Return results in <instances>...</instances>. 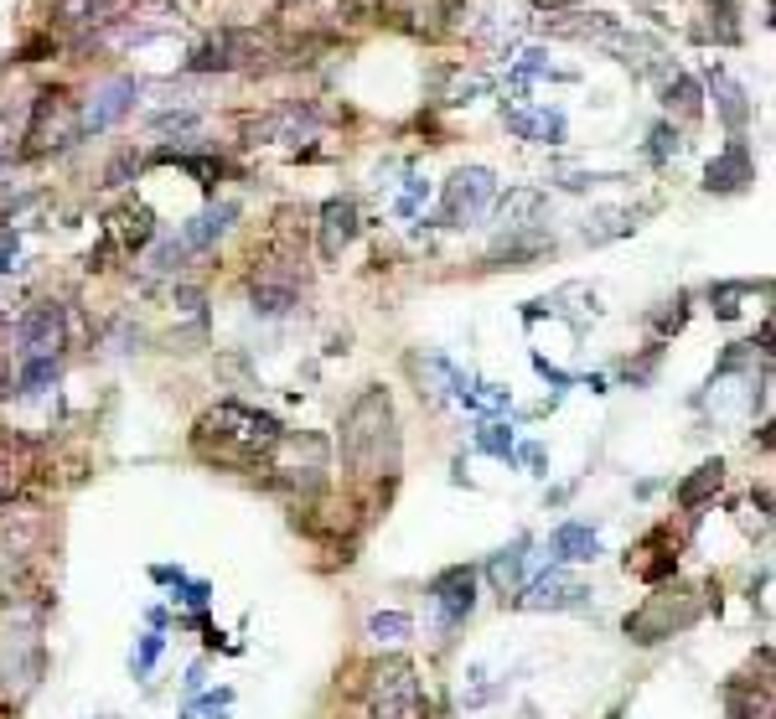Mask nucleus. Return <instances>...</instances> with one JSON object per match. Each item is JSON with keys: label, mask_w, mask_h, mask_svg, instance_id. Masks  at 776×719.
<instances>
[{"label": "nucleus", "mask_w": 776, "mask_h": 719, "mask_svg": "<svg viewBox=\"0 0 776 719\" xmlns=\"http://www.w3.org/2000/svg\"><path fill=\"white\" fill-rule=\"evenodd\" d=\"M285 435L270 414H259V409H244V404H218L213 414H202L197 419V430H192V445H197V456L202 461H213V466H259L264 456L275 451Z\"/></svg>", "instance_id": "nucleus-1"}, {"label": "nucleus", "mask_w": 776, "mask_h": 719, "mask_svg": "<svg viewBox=\"0 0 776 719\" xmlns=\"http://www.w3.org/2000/svg\"><path fill=\"white\" fill-rule=\"evenodd\" d=\"M342 461L357 476H394L399 471V419L388 388H368L342 419Z\"/></svg>", "instance_id": "nucleus-2"}, {"label": "nucleus", "mask_w": 776, "mask_h": 719, "mask_svg": "<svg viewBox=\"0 0 776 719\" xmlns=\"http://www.w3.org/2000/svg\"><path fill=\"white\" fill-rule=\"evenodd\" d=\"M694 616H699L694 590H689V585H673V590H658V595H652L642 611L626 616V637L647 647V642H663V637L683 632V626H689Z\"/></svg>", "instance_id": "nucleus-3"}, {"label": "nucleus", "mask_w": 776, "mask_h": 719, "mask_svg": "<svg viewBox=\"0 0 776 719\" xmlns=\"http://www.w3.org/2000/svg\"><path fill=\"white\" fill-rule=\"evenodd\" d=\"M368 704L378 719H420V678L404 657H388V663L373 668V683H368Z\"/></svg>", "instance_id": "nucleus-4"}, {"label": "nucleus", "mask_w": 776, "mask_h": 719, "mask_svg": "<svg viewBox=\"0 0 776 719\" xmlns=\"http://www.w3.org/2000/svg\"><path fill=\"white\" fill-rule=\"evenodd\" d=\"M497 197V182L487 166H461L451 182H445V197H440V223L451 228H471L487 218V207Z\"/></svg>", "instance_id": "nucleus-5"}, {"label": "nucleus", "mask_w": 776, "mask_h": 719, "mask_svg": "<svg viewBox=\"0 0 776 719\" xmlns=\"http://www.w3.org/2000/svg\"><path fill=\"white\" fill-rule=\"evenodd\" d=\"M83 135L78 125V109L68 94H42L37 99V114L32 125H26V151L21 156H47V151H63V145H73Z\"/></svg>", "instance_id": "nucleus-6"}, {"label": "nucleus", "mask_w": 776, "mask_h": 719, "mask_svg": "<svg viewBox=\"0 0 776 719\" xmlns=\"http://www.w3.org/2000/svg\"><path fill=\"white\" fill-rule=\"evenodd\" d=\"M63 347V311L57 306H32L16 326V357L32 363V357H57Z\"/></svg>", "instance_id": "nucleus-7"}, {"label": "nucleus", "mask_w": 776, "mask_h": 719, "mask_svg": "<svg viewBox=\"0 0 776 719\" xmlns=\"http://www.w3.org/2000/svg\"><path fill=\"white\" fill-rule=\"evenodd\" d=\"M259 52H264V42L254 32H218L192 52V73H223V68L249 63V57H259Z\"/></svg>", "instance_id": "nucleus-8"}, {"label": "nucleus", "mask_w": 776, "mask_h": 719, "mask_svg": "<svg viewBox=\"0 0 776 719\" xmlns=\"http://www.w3.org/2000/svg\"><path fill=\"white\" fill-rule=\"evenodd\" d=\"M430 595H435V606H440V621L445 626H461L471 616V606H476V575H471L466 564H456V569H445V575H435Z\"/></svg>", "instance_id": "nucleus-9"}, {"label": "nucleus", "mask_w": 776, "mask_h": 719, "mask_svg": "<svg viewBox=\"0 0 776 719\" xmlns=\"http://www.w3.org/2000/svg\"><path fill=\"white\" fill-rule=\"evenodd\" d=\"M745 182H756V166H751V151H745V140H735V145H725V151L709 161L704 187H709V192H740Z\"/></svg>", "instance_id": "nucleus-10"}, {"label": "nucleus", "mask_w": 776, "mask_h": 719, "mask_svg": "<svg viewBox=\"0 0 776 719\" xmlns=\"http://www.w3.org/2000/svg\"><path fill=\"white\" fill-rule=\"evenodd\" d=\"M130 104H135V78H114V83H104L94 94V104L78 114V125L83 130H109L119 114H130Z\"/></svg>", "instance_id": "nucleus-11"}, {"label": "nucleus", "mask_w": 776, "mask_h": 719, "mask_svg": "<svg viewBox=\"0 0 776 719\" xmlns=\"http://www.w3.org/2000/svg\"><path fill=\"white\" fill-rule=\"evenodd\" d=\"M352 238H357V207H352L347 197L326 202V207H321V259L337 264Z\"/></svg>", "instance_id": "nucleus-12"}, {"label": "nucleus", "mask_w": 776, "mask_h": 719, "mask_svg": "<svg viewBox=\"0 0 776 719\" xmlns=\"http://www.w3.org/2000/svg\"><path fill=\"white\" fill-rule=\"evenodd\" d=\"M585 585H575V580H564L559 575V569H554V575H544V580H533L528 585V595H518V606H533V611H564V606H585Z\"/></svg>", "instance_id": "nucleus-13"}, {"label": "nucleus", "mask_w": 776, "mask_h": 719, "mask_svg": "<svg viewBox=\"0 0 776 719\" xmlns=\"http://www.w3.org/2000/svg\"><path fill=\"white\" fill-rule=\"evenodd\" d=\"M238 218V207L233 202H223V207H207V213L202 218H192L182 233H176V238H182V249L187 254H197V249H207V244H218V238L228 233V223Z\"/></svg>", "instance_id": "nucleus-14"}, {"label": "nucleus", "mask_w": 776, "mask_h": 719, "mask_svg": "<svg viewBox=\"0 0 776 719\" xmlns=\"http://www.w3.org/2000/svg\"><path fill=\"white\" fill-rule=\"evenodd\" d=\"M151 233H156V223H151V213L145 207H119V213L109 218V244L114 249H145L151 244Z\"/></svg>", "instance_id": "nucleus-15"}, {"label": "nucleus", "mask_w": 776, "mask_h": 719, "mask_svg": "<svg viewBox=\"0 0 776 719\" xmlns=\"http://www.w3.org/2000/svg\"><path fill=\"white\" fill-rule=\"evenodd\" d=\"M549 549H554V559H564V564H585V559L601 554V538H595L590 523H564V528H554Z\"/></svg>", "instance_id": "nucleus-16"}, {"label": "nucleus", "mask_w": 776, "mask_h": 719, "mask_svg": "<svg viewBox=\"0 0 776 719\" xmlns=\"http://www.w3.org/2000/svg\"><path fill=\"white\" fill-rule=\"evenodd\" d=\"M507 130H513V135H523V140H544V145H559V140H564V114H559V109L507 114Z\"/></svg>", "instance_id": "nucleus-17"}, {"label": "nucleus", "mask_w": 776, "mask_h": 719, "mask_svg": "<svg viewBox=\"0 0 776 719\" xmlns=\"http://www.w3.org/2000/svg\"><path fill=\"white\" fill-rule=\"evenodd\" d=\"M709 83H714V99H720L725 125H730V130H745V119H751V104H745V88H740V83H730L720 68L709 73Z\"/></svg>", "instance_id": "nucleus-18"}, {"label": "nucleus", "mask_w": 776, "mask_h": 719, "mask_svg": "<svg viewBox=\"0 0 776 719\" xmlns=\"http://www.w3.org/2000/svg\"><path fill=\"white\" fill-rule=\"evenodd\" d=\"M720 487H725V466H720V461H704V466L689 476V482L678 487V502H683V507H699L704 497H714Z\"/></svg>", "instance_id": "nucleus-19"}, {"label": "nucleus", "mask_w": 776, "mask_h": 719, "mask_svg": "<svg viewBox=\"0 0 776 719\" xmlns=\"http://www.w3.org/2000/svg\"><path fill=\"white\" fill-rule=\"evenodd\" d=\"M16 487H21V440L0 430V502H11Z\"/></svg>", "instance_id": "nucleus-20"}, {"label": "nucleus", "mask_w": 776, "mask_h": 719, "mask_svg": "<svg viewBox=\"0 0 776 719\" xmlns=\"http://www.w3.org/2000/svg\"><path fill=\"white\" fill-rule=\"evenodd\" d=\"M523 549H528V544H513V549H502V554L492 559V585H497L502 595H518V585H523Z\"/></svg>", "instance_id": "nucleus-21"}, {"label": "nucleus", "mask_w": 776, "mask_h": 719, "mask_svg": "<svg viewBox=\"0 0 776 719\" xmlns=\"http://www.w3.org/2000/svg\"><path fill=\"white\" fill-rule=\"evenodd\" d=\"M709 21H704V37H714V42H740V21H735V6L730 0H709V11H704Z\"/></svg>", "instance_id": "nucleus-22"}, {"label": "nucleus", "mask_w": 776, "mask_h": 719, "mask_svg": "<svg viewBox=\"0 0 776 719\" xmlns=\"http://www.w3.org/2000/svg\"><path fill=\"white\" fill-rule=\"evenodd\" d=\"M663 104L678 109V114H699V83H694L689 73L673 68V78H668V88H663Z\"/></svg>", "instance_id": "nucleus-23"}, {"label": "nucleus", "mask_w": 776, "mask_h": 719, "mask_svg": "<svg viewBox=\"0 0 776 719\" xmlns=\"http://www.w3.org/2000/svg\"><path fill=\"white\" fill-rule=\"evenodd\" d=\"M539 207H544V197L523 187V192H513V197H507V202H502V223H507V228H513V233H518V228H528V218H533V213H539Z\"/></svg>", "instance_id": "nucleus-24"}, {"label": "nucleus", "mask_w": 776, "mask_h": 719, "mask_svg": "<svg viewBox=\"0 0 776 719\" xmlns=\"http://www.w3.org/2000/svg\"><path fill=\"white\" fill-rule=\"evenodd\" d=\"M414 632V621L404 616V611H378V616H368V637H378V642H404Z\"/></svg>", "instance_id": "nucleus-25"}, {"label": "nucleus", "mask_w": 776, "mask_h": 719, "mask_svg": "<svg viewBox=\"0 0 776 719\" xmlns=\"http://www.w3.org/2000/svg\"><path fill=\"white\" fill-rule=\"evenodd\" d=\"M52 378H57V357H32V363H21V394H42Z\"/></svg>", "instance_id": "nucleus-26"}, {"label": "nucleus", "mask_w": 776, "mask_h": 719, "mask_svg": "<svg viewBox=\"0 0 776 719\" xmlns=\"http://www.w3.org/2000/svg\"><path fill=\"white\" fill-rule=\"evenodd\" d=\"M476 445H482L487 456H513V430L507 425H482L476 430Z\"/></svg>", "instance_id": "nucleus-27"}, {"label": "nucleus", "mask_w": 776, "mask_h": 719, "mask_svg": "<svg viewBox=\"0 0 776 719\" xmlns=\"http://www.w3.org/2000/svg\"><path fill=\"white\" fill-rule=\"evenodd\" d=\"M678 135L668 130V125H658V130H652V161H668V156H678Z\"/></svg>", "instance_id": "nucleus-28"}, {"label": "nucleus", "mask_w": 776, "mask_h": 719, "mask_svg": "<svg viewBox=\"0 0 776 719\" xmlns=\"http://www.w3.org/2000/svg\"><path fill=\"white\" fill-rule=\"evenodd\" d=\"M156 657H161V637L151 632V637H140V657H135V673L145 678V673H151V663H156Z\"/></svg>", "instance_id": "nucleus-29"}, {"label": "nucleus", "mask_w": 776, "mask_h": 719, "mask_svg": "<svg viewBox=\"0 0 776 719\" xmlns=\"http://www.w3.org/2000/svg\"><path fill=\"white\" fill-rule=\"evenodd\" d=\"M130 171H135V151H125V156H119V161L109 166V176H104V182H109V187H119V182H125Z\"/></svg>", "instance_id": "nucleus-30"}, {"label": "nucleus", "mask_w": 776, "mask_h": 719, "mask_svg": "<svg viewBox=\"0 0 776 719\" xmlns=\"http://www.w3.org/2000/svg\"><path fill=\"white\" fill-rule=\"evenodd\" d=\"M523 461L528 466H544V445H523Z\"/></svg>", "instance_id": "nucleus-31"}, {"label": "nucleus", "mask_w": 776, "mask_h": 719, "mask_svg": "<svg viewBox=\"0 0 776 719\" xmlns=\"http://www.w3.org/2000/svg\"><path fill=\"white\" fill-rule=\"evenodd\" d=\"M528 6H539V11H564V6H575V0H528Z\"/></svg>", "instance_id": "nucleus-32"}]
</instances>
